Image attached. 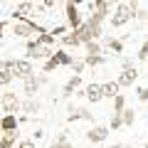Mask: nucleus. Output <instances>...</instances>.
<instances>
[{
  "instance_id": "nucleus-6",
  "label": "nucleus",
  "mask_w": 148,
  "mask_h": 148,
  "mask_svg": "<svg viewBox=\"0 0 148 148\" xmlns=\"http://www.w3.org/2000/svg\"><path fill=\"white\" fill-rule=\"evenodd\" d=\"M64 17H67V27L77 30V27L84 22V17H82V12H79V3H64Z\"/></svg>"
},
{
  "instance_id": "nucleus-23",
  "label": "nucleus",
  "mask_w": 148,
  "mask_h": 148,
  "mask_svg": "<svg viewBox=\"0 0 148 148\" xmlns=\"http://www.w3.org/2000/svg\"><path fill=\"white\" fill-rule=\"evenodd\" d=\"M17 136H20L17 131H5L3 136H0V146H15Z\"/></svg>"
},
{
  "instance_id": "nucleus-39",
  "label": "nucleus",
  "mask_w": 148,
  "mask_h": 148,
  "mask_svg": "<svg viewBox=\"0 0 148 148\" xmlns=\"http://www.w3.org/2000/svg\"><path fill=\"white\" fill-rule=\"evenodd\" d=\"M109 148H123V146H121V143H114V146H109Z\"/></svg>"
},
{
  "instance_id": "nucleus-8",
  "label": "nucleus",
  "mask_w": 148,
  "mask_h": 148,
  "mask_svg": "<svg viewBox=\"0 0 148 148\" xmlns=\"http://www.w3.org/2000/svg\"><path fill=\"white\" fill-rule=\"evenodd\" d=\"M106 138H109V126H101V123H96V126H91L89 131H86V141L89 143H104Z\"/></svg>"
},
{
  "instance_id": "nucleus-30",
  "label": "nucleus",
  "mask_w": 148,
  "mask_h": 148,
  "mask_svg": "<svg viewBox=\"0 0 148 148\" xmlns=\"http://www.w3.org/2000/svg\"><path fill=\"white\" fill-rule=\"evenodd\" d=\"M72 72H74V77H82V72H84V59H74L72 62Z\"/></svg>"
},
{
  "instance_id": "nucleus-19",
  "label": "nucleus",
  "mask_w": 148,
  "mask_h": 148,
  "mask_svg": "<svg viewBox=\"0 0 148 148\" xmlns=\"http://www.w3.org/2000/svg\"><path fill=\"white\" fill-rule=\"evenodd\" d=\"M119 89H121V86H119L116 82H104V84H101L104 99H116V96H119Z\"/></svg>"
},
{
  "instance_id": "nucleus-22",
  "label": "nucleus",
  "mask_w": 148,
  "mask_h": 148,
  "mask_svg": "<svg viewBox=\"0 0 148 148\" xmlns=\"http://www.w3.org/2000/svg\"><path fill=\"white\" fill-rule=\"evenodd\" d=\"M54 40H57V37H52V35H49V30L35 37V42H37V45H42V47H54Z\"/></svg>"
},
{
  "instance_id": "nucleus-16",
  "label": "nucleus",
  "mask_w": 148,
  "mask_h": 148,
  "mask_svg": "<svg viewBox=\"0 0 148 148\" xmlns=\"http://www.w3.org/2000/svg\"><path fill=\"white\" fill-rule=\"evenodd\" d=\"M22 114H25V116L27 119H30V116H35V114H40V101H37V99H25V101H22Z\"/></svg>"
},
{
  "instance_id": "nucleus-35",
  "label": "nucleus",
  "mask_w": 148,
  "mask_h": 148,
  "mask_svg": "<svg viewBox=\"0 0 148 148\" xmlns=\"http://www.w3.org/2000/svg\"><path fill=\"white\" fill-rule=\"evenodd\" d=\"M37 82H40V86H42V84H49V77H47V74H37Z\"/></svg>"
},
{
  "instance_id": "nucleus-43",
  "label": "nucleus",
  "mask_w": 148,
  "mask_h": 148,
  "mask_svg": "<svg viewBox=\"0 0 148 148\" xmlns=\"http://www.w3.org/2000/svg\"><path fill=\"white\" fill-rule=\"evenodd\" d=\"M146 148H148V143H146Z\"/></svg>"
},
{
  "instance_id": "nucleus-25",
  "label": "nucleus",
  "mask_w": 148,
  "mask_h": 148,
  "mask_svg": "<svg viewBox=\"0 0 148 148\" xmlns=\"http://www.w3.org/2000/svg\"><path fill=\"white\" fill-rule=\"evenodd\" d=\"M104 62H106L104 54H99V57H89V54H86L84 57V67H99V64H104Z\"/></svg>"
},
{
  "instance_id": "nucleus-37",
  "label": "nucleus",
  "mask_w": 148,
  "mask_h": 148,
  "mask_svg": "<svg viewBox=\"0 0 148 148\" xmlns=\"http://www.w3.org/2000/svg\"><path fill=\"white\" fill-rule=\"evenodd\" d=\"M57 148H74V146H72V143L67 141V143H57Z\"/></svg>"
},
{
  "instance_id": "nucleus-10",
  "label": "nucleus",
  "mask_w": 148,
  "mask_h": 148,
  "mask_svg": "<svg viewBox=\"0 0 148 148\" xmlns=\"http://www.w3.org/2000/svg\"><path fill=\"white\" fill-rule=\"evenodd\" d=\"M86 8H89V12H96V15L106 17L114 12V5L111 3H106V0H94V3H86Z\"/></svg>"
},
{
  "instance_id": "nucleus-12",
  "label": "nucleus",
  "mask_w": 148,
  "mask_h": 148,
  "mask_svg": "<svg viewBox=\"0 0 148 148\" xmlns=\"http://www.w3.org/2000/svg\"><path fill=\"white\" fill-rule=\"evenodd\" d=\"M138 79V69L133 67V69H123L121 74H119V79H116V84L119 86H133V82Z\"/></svg>"
},
{
  "instance_id": "nucleus-38",
  "label": "nucleus",
  "mask_w": 148,
  "mask_h": 148,
  "mask_svg": "<svg viewBox=\"0 0 148 148\" xmlns=\"http://www.w3.org/2000/svg\"><path fill=\"white\" fill-rule=\"evenodd\" d=\"M5 27H8V25H5V22H3V20H0V37L5 35Z\"/></svg>"
},
{
  "instance_id": "nucleus-31",
  "label": "nucleus",
  "mask_w": 148,
  "mask_h": 148,
  "mask_svg": "<svg viewBox=\"0 0 148 148\" xmlns=\"http://www.w3.org/2000/svg\"><path fill=\"white\" fill-rule=\"evenodd\" d=\"M136 57H138V62H146V59H148V42H143V45H141V49H138Z\"/></svg>"
},
{
  "instance_id": "nucleus-13",
  "label": "nucleus",
  "mask_w": 148,
  "mask_h": 148,
  "mask_svg": "<svg viewBox=\"0 0 148 148\" xmlns=\"http://www.w3.org/2000/svg\"><path fill=\"white\" fill-rule=\"evenodd\" d=\"M82 84H84V82H82V77H74V74H72V77H69V79H67V84H64L62 94H64V96H67V99H69V96H74V94H77V91L82 89Z\"/></svg>"
},
{
  "instance_id": "nucleus-27",
  "label": "nucleus",
  "mask_w": 148,
  "mask_h": 148,
  "mask_svg": "<svg viewBox=\"0 0 148 148\" xmlns=\"http://www.w3.org/2000/svg\"><path fill=\"white\" fill-rule=\"evenodd\" d=\"M123 109H126V99H123V94H119L114 99V111L111 114H123Z\"/></svg>"
},
{
  "instance_id": "nucleus-29",
  "label": "nucleus",
  "mask_w": 148,
  "mask_h": 148,
  "mask_svg": "<svg viewBox=\"0 0 148 148\" xmlns=\"http://www.w3.org/2000/svg\"><path fill=\"white\" fill-rule=\"evenodd\" d=\"M57 67H59V64H57V59H54V54H52V57H49L47 62L42 64V72H45V74H49V72H54Z\"/></svg>"
},
{
  "instance_id": "nucleus-3",
  "label": "nucleus",
  "mask_w": 148,
  "mask_h": 148,
  "mask_svg": "<svg viewBox=\"0 0 148 148\" xmlns=\"http://www.w3.org/2000/svg\"><path fill=\"white\" fill-rule=\"evenodd\" d=\"M8 67H10V72H12L15 79H22V82H25L27 77H35V69H32V62H30V59H8Z\"/></svg>"
},
{
  "instance_id": "nucleus-42",
  "label": "nucleus",
  "mask_w": 148,
  "mask_h": 148,
  "mask_svg": "<svg viewBox=\"0 0 148 148\" xmlns=\"http://www.w3.org/2000/svg\"><path fill=\"white\" fill-rule=\"evenodd\" d=\"M0 136H3V126H0Z\"/></svg>"
},
{
  "instance_id": "nucleus-21",
  "label": "nucleus",
  "mask_w": 148,
  "mask_h": 148,
  "mask_svg": "<svg viewBox=\"0 0 148 148\" xmlns=\"http://www.w3.org/2000/svg\"><path fill=\"white\" fill-rule=\"evenodd\" d=\"M32 3H20V5L15 8V12H12V15L17 17V20H27V12H32Z\"/></svg>"
},
{
  "instance_id": "nucleus-11",
  "label": "nucleus",
  "mask_w": 148,
  "mask_h": 148,
  "mask_svg": "<svg viewBox=\"0 0 148 148\" xmlns=\"http://www.w3.org/2000/svg\"><path fill=\"white\" fill-rule=\"evenodd\" d=\"M37 91H40V82H37V74H35V77H27V79L22 82V94H25V99H35Z\"/></svg>"
},
{
  "instance_id": "nucleus-7",
  "label": "nucleus",
  "mask_w": 148,
  "mask_h": 148,
  "mask_svg": "<svg viewBox=\"0 0 148 148\" xmlns=\"http://www.w3.org/2000/svg\"><path fill=\"white\" fill-rule=\"evenodd\" d=\"M74 121H91L94 123V114L84 106H69V116H67V123H74Z\"/></svg>"
},
{
  "instance_id": "nucleus-9",
  "label": "nucleus",
  "mask_w": 148,
  "mask_h": 148,
  "mask_svg": "<svg viewBox=\"0 0 148 148\" xmlns=\"http://www.w3.org/2000/svg\"><path fill=\"white\" fill-rule=\"evenodd\" d=\"M84 96L89 104H99V101H104V91H101V84H96V82H91V84L84 86Z\"/></svg>"
},
{
  "instance_id": "nucleus-28",
  "label": "nucleus",
  "mask_w": 148,
  "mask_h": 148,
  "mask_svg": "<svg viewBox=\"0 0 148 148\" xmlns=\"http://www.w3.org/2000/svg\"><path fill=\"white\" fill-rule=\"evenodd\" d=\"M121 126H123V119H121V114H111V121H109V131H111V128L116 131V128H121Z\"/></svg>"
},
{
  "instance_id": "nucleus-32",
  "label": "nucleus",
  "mask_w": 148,
  "mask_h": 148,
  "mask_svg": "<svg viewBox=\"0 0 148 148\" xmlns=\"http://www.w3.org/2000/svg\"><path fill=\"white\" fill-rule=\"evenodd\" d=\"M136 96H138V101H148V86H138Z\"/></svg>"
},
{
  "instance_id": "nucleus-4",
  "label": "nucleus",
  "mask_w": 148,
  "mask_h": 148,
  "mask_svg": "<svg viewBox=\"0 0 148 148\" xmlns=\"http://www.w3.org/2000/svg\"><path fill=\"white\" fill-rule=\"evenodd\" d=\"M25 52H27V59H35V62H47V59L54 54V49H52V47H42V45H37L35 40H27Z\"/></svg>"
},
{
  "instance_id": "nucleus-14",
  "label": "nucleus",
  "mask_w": 148,
  "mask_h": 148,
  "mask_svg": "<svg viewBox=\"0 0 148 148\" xmlns=\"http://www.w3.org/2000/svg\"><path fill=\"white\" fill-rule=\"evenodd\" d=\"M12 72H10V67H8V59H0V86L5 89V86H10L12 84Z\"/></svg>"
},
{
  "instance_id": "nucleus-15",
  "label": "nucleus",
  "mask_w": 148,
  "mask_h": 148,
  "mask_svg": "<svg viewBox=\"0 0 148 148\" xmlns=\"http://www.w3.org/2000/svg\"><path fill=\"white\" fill-rule=\"evenodd\" d=\"M0 126H3V133H5V131H17L20 121H17V116H10V114H3V116H0Z\"/></svg>"
},
{
  "instance_id": "nucleus-1",
  "label": "nucleus",
  "mask_w": 148,
  "mask_h": 148,
  "mask_svg": "<svg viewBox=\"0 0 148 148\" xmlns=\"http://www.w3.org/2000/svg\"><path fill=\"white\" fill-rule=\"evenodd\" d=\"M138 3H128V0H123V3H119L116 8H114V15L109 17V25L114 27V30H119V27H123L126 22H131L133 17H136L138 12Z\"/></svg>"
},
{
  "instance_id": "nucleus-20",
  "label": "nucleus",
  "mask_w": 148,
  "mask_h": 148,
  "mask_svg": "<svg viewBox=\"0 0 148 148\" xmlns=\"http://www.w3.org/2000/svg\"><path fill=\"white\" fill-rule=\"evenodd\" d=\"M54 59H57L59 67H72V62H74V57L67 52V49H57V52H54Z\"/></svg>"
},
{
  "instance_id": "nucleus-34",
  "label": "nucleus",
  "mask_w": 148,
  "mask_h": 148,
  "mask_svg": "<svg viewBox=\"0 0 148 148\" xmlns=\"http://www.w3.org/2000/svg\"><path fill=\"white\" fill-rule=\"evenodd\" d=\"M54 143H67V131H59L54 136Z\"/></svg>"
},
{
  "instance_id": "nucleus-18",
  "label": "nucleus",
  "mask_w": 148,
  "mask_h": 148,
  "mask_svg": "<svg viewBox=\"0 0 148 148\" xmlns=\"http://www.w3.org/2000/svg\"><path fill=\"white\" fill-rule=\"evenodd\" d=\"M59 45H62V47H79V37H77V32H74V30H69L67 32V35H62V37H59Z\"/></svg>"
},
{
  "instance_id": "nucleus-5",
  "label": "nucleus",
  "mask_w": 148,
  "mask_h": 148,
  "mask_svg": "<svg viewBox=\"0 0 148 148\" xmlns=\"http://www.w3.org/2000/svg\"><path fill=\"white\" fill-rule=\"evenodd\" d=\"M0 106H3L5 114L15 116L17 111L22 109V99H20L17 94H12V91H3V94H0Z\"/></svg>"
},
{
  "instance_id": "nucleus-24",
  "label": "nucleus",
  "mask_w": 148,
  "mask_h": 148,
  "mask_svg": "<svg viewBox=\"0 0 148 148\" xmlns=\"http://www.w3.org/2000/svg\"><path fill=\"white\" fill-rule=\"evenodd\" d=\"M86 47V54H89V57H99V54H104V47H101V42H89V45H84Z\"/></svg>"
},
{
  "instance_id": "nucleus-26",
  "label": "nucleus",
  "mask_w": 148,
  "mask_h": 148,
  "mask_svg": "<svg viewBox=\"0 0 148 148\" xmlns=\"http://www.w3.org/2000/svg\"><path fill=\"white\" fill-rule=\"evenodd\" d=\"M121 119H123V126H133V121H136V111H133V109H123Z\"/></svg>"
},
{
  "instance_id": "nucleus-33",
  "label": "nucleus",
  "mask_w": 148,
  "mask_h": 148,
  "mask_svg": "<svg viewBox=\"0 0 148 148\" xmlns=\"http://www.w3.org/2000/svg\"><path fill=\"white\" fill-rule=\"evenodd\" d=\"M17 148H37V146L32 138H22V141H17Z\"/></svg>"
},
{
  "instance_id": "nucleus-41",
  "label": "nucleus",
  "mask_w": 148,
  "mask_h": 148,
  "mask_svg": "<svg viewBox=\"0 0 148 148\" xmlns=\"http://www.w3.org/2000/svg\"><path fill=\"white\" fill-rule=\"evenodd\" d=\"M0 148H15V146H0Z\"/></svg>"
},
{
  "instance_id": "nucleus-2",
  "label": "nucleus",
  "mask_w": 148,
  "mask_h": 148,
  "mask_svg": "<svg viewBox=\"0 0 148 148\" xmlns=\"http://www.w3.org/2000/svg\"><path fill=\"white\" fill-rule=\"evenodd\" d=\"M47 32V27L37 25L35 20H15L12 22V35L15 37H22V40H35L37 35Z\"/></svg>"
},
{
  "instance_id": "nucleus-17",
  "label": "nucleus",
  "mask_w": 148,
  "mask_h": 148,
  "mask_svg": "<svg viewBox=\"0 0 148 148\" xmlns=\"http://www.w3.org/2000/svg\"><path fill=\"white\" fill-rule=\"evenodd\" d=\"M101 47L111 49V52H116V54H123V40H116V37H104V45Z\"/></svg>"
},
{
  "instance_id": "nucleus-36",
  "label": "nucleus",
  "mask_w": 148,
  "mask_h": 148,
  "mask_svg": "<svg viewBox=\"0 0 148 148\" xmlns=\"http://www.w3.org/2000/svg\"><path fill=\"white\" fill-rule=\"evenodd\" d=\"M123 69H133V59H123L121 62V72Z\"/></svg>"
},
{
  "instance_id": "nucleus-40",
  "label": "nucleus",
  "mask_w": 148,
  "mask_h": 148,
  "mask_svg": "<svg viewBox=\"0 0 148 148\" xmlns=\"http://www.w3.org/2000/svg\"><path fill=\"white\" fill-rule=\"evenodd\" d=\"M47 148H57V143H54V141H52V143H49V146H47Z\"/></svg>"
}]
</instances>
